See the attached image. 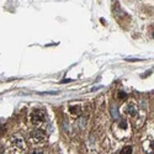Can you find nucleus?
I'll return each mask as SVG.
<instances>
[{
  "mask_svg": "<svg viewBox=\"0 0 154 154\" xmlns=\"http://www.w3.org/2000/svg\"><path fill=\"white\" fill-rule=\"evenodd\" d=\"M11 144L14 146L15 148H17V149H25L26 148V144H25V140H23V138L21 137V136H14L11 138Z\"/></svg>",
  "mask_w": 154,
  "mask_h": 154,
  "instance_id": "nucleus-4",
  "label": "nucleus"
},
{
  "mask_svg": "<svg viewBox=\"0 0 154 154\" xmlns=\"http://www.w3.org/2000/svg\"><path fill=\"white\" fill-rule=\"evenodd\" d=\"M32 154H43V152H41V150H36V152H33Z\"/></svg>",
  "mask_w": 154,
  "mask_h": 154,
  "instance_id": "nucleus-9",
  "label": "nucleus"
},
{
  "mask_svg": "<svg viewBox=\"0 0 154 154\" xmlns=\"http://www.w3.org/2000/svg\"><path fill=\"white\" fill-rule=\"evenodd\" d=\"M47 140V134L43 130H35L30 133V142L35 146H41L46 143Z\"/></svg>",
  "mask_w": 154,
  "mask_h": 154,
  "instance_id": "nucleus-1",
  "label": "nucleus"
},
{
  "mask_svg": "<svg viewBox=\"0 0 154 154\" xmlns=\"http://www.w3.org/2000/svg\"><path fill=\"white\" fill-rule=\"evenodd\" d=\"M138 112H139V110H138V106L134 101L128 102V104L125 106V113L128 115L130 117H134Z\"/></svg>",
  "mask_w": 154,
  "mask_h": 154,
  "instance_id": "nucleus-3",
  "label": "nucleus"
},
{
  "mask_svg": "<svg viewBox=\"0 0 154 154\" xmlns=\"http://www.w3.org/2000/svg\"><path fill=\"white\" fill-rule=\"evenodd\" d=\"M30 121L35 126H41L47 121L46 112L43 110H33L30 113Z\"/></svg>",
  "mask_w": 154,
  "mask_h": 154,
  "instance_id": "nucleus-2",
  "label": "nucleus"
},
{
  "mask_svg": "<svg viewBox=\"0 0 154 154\" xmlns=\"http://www.w3.org/2000/svg\"><path fill=\"white\" fill-rule=\"evenodd\" d=\"M132 152H133V148L131 146H127L121 150V154H132Z\"/></svg>",
  "mask_w": 154,
  "mask_h": 154,
  "instance_id": "nucleus-7",
  "label": "nucleus"
},
{
  "mask_svg": "<svg viewBox=\"0 0 154 154\" xmlns=\"http://www.w3.org/2000/svg\"><path fill=\"white\" fill-rule=\"evenodd\" d=\"M69 112H70V115H73V116H79V115L83 112V107H82V105H72L69 107Z\"/></svg>",
  "mask_w": 154,
  "mask_h": 154,
  "instance_id": "nucleus-5",
  "label": "nucleus"
},
{
  "mask_svg": "<svg viewBox=\"0 0 154 154\" xmlns=\"http://www.w3.org/2000/svg\"><path fill=\"white\" fill-rule=\"evenodd\" d=\"M147 143H148V148L146 149L148 153H153V137L147 139Z\"/></svg>",
  "mask_w": 154,
  "mask_h": 154,
  "instance_id": "nucleus-6",
  "label": "nucleus"
},
{
  "mask_svg": "<svg viewBox=\"0 0 154 154\" xmlns=\"http://www.w3.org/2000/svg\"><path fill=\"white\" fill-rule=\"evenodd\" d=\"M126 96H127L126 93H123V91H120V93H119V97H120V99H125Z\"/></svg>",
  "mask_w": 154,
  "mask_h": 154,
  "instance_id": "nucleus-8",
  "label": "nucleus"
}]
</instances>
